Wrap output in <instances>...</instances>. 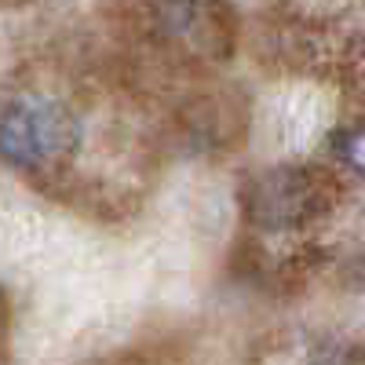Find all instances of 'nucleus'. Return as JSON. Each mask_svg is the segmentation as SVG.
<instances>
[{
    "mask_svg": "<svg viewBox=\"0 0 365 365\" xmlns=\"http://www.w3.org/2000/svg\"><path fill=\"white\" fill-rule=\"evenodd\" d=\"M344 154H347V161H351L358 172H365V132L347 135V143H344Z\"/></svg>",
    "mask_w": 365,
    "mask_h": 365,
    "instance_id": "2",
    "label": "nucleus"
},
{
    "mask_svg": "<svg viewBox=\"0 0 365 365\" xmlns=\"http://www.w3.org/2000/svg\"><path fill=\"white\" fill-rule=\"evenodd\" d=\"M77 143V125L66 106L48 99H26L0 113V158L37 168L66 158Z\"/></svg>",
    "mask_w": 365,
    "mask_h": 365,
    "instance_id": "1",
    "label": "nucleus"
}]
</instances>
